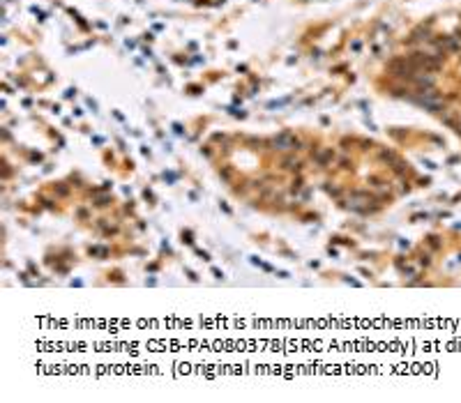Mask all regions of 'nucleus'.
<instances>
[{"label":"nucleus","mask_w":461,"mask_h":403,"mask_svg":"<svg viewBox=\"0 0 461 403\" xmlns=\"http://www.w3.org/2000/svg\"><path fill=\"white\" fill-rule=\"evenodd\" d=\"M272 143L277 150H298V145H300V141L293 134H279Z\"/></svg>","instance_id":"1"},{"label":"nucleus","mask_w":461,"mask_h":403,"mask_svg":"<svg viewBox=\"0 0 461 403\" xmlns=\"http://www.w3.org/2000/svg\"><path fill=\"white\" fill-rule=\"evenodd\" d=\"M438 46H441L443 51L457 53V51H461V37H443V40L438 42Z\"/></svg>","instance_id":"2"},{"label":"nucleus","mask_w":461,"mask_h":403,"mask_svg":"<svg viewBox=\"0 0 461 403\" xmlns=\"http://www.w3.org/2000/svg\"><path fill=\"white\" fill-rule=\"evenodd\" d=\"M332 150H325V152H321V155H318V164H321V166H323V164H328V161H332Z\"/></svg>","instance_id":"3"}]
</instances>
